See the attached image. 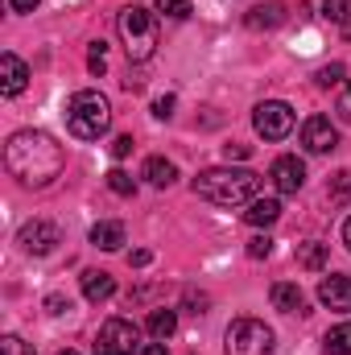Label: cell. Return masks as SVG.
I'll use <instances>...</instances> for the list:
<instances>
[{
	"instance_id": "cell-6",
	"label": "cell",
	"mask_w": 351,
	"mask_h": 355,
	"mask_svg": "<svg viewBox=\"0 0 351 355\" xmlns=\"http://www.w3.org/2000/svg\"><path fill=\"white\" fill-rule=\"evenodd\" d=\"M252 124H257V132L264 141H285L293 132V107L281 103V99H264L252 112Z\"/></svg>"
},
{
	"instance_id": "cell-36",
	"label": "cell",
	"mask_w": 351,
	"mask_h": 355,
	"mask_svg": "<svg viewBox=\"0 0 351 355\" xmlns=\"http://www.w3.org/2000/svg\"><path fill=\"white\" fill-rule=\"evenodd\" d=\"M149 261H153V252H149V248H137V252H128V265H132V268H145Z\"/></svg>"
},
{
	"instance_id": "cell-10",
	"label": "cell",
	"mask_w": 351,
	"mask_h": 355,
	"mask_svg": "<svg viewBox=\"0 0 351 355\" xmlns=\"http://www.w3.org/2000/svg\"><path fill=\"white\" fill-rule=\"evenodd\" d=\"M318 302L335 314H351V277H343V272L323 277L318 281Z\"/></svg>"
},
{
	"instance_id": "cell-29",
	"label": "cell",
	"mask_w": 351,
	"mask_h": 355,
	"mask_svg": "<svg viewBox=\"0 0 351 355\" xmlns=\"http://www.w3.org/2000/svg\"><path fill=\"white\" fill-rule=\"evenodd\" d=\"M339 79H343V67H339V62H335V67H323V71H318V83H323V87H335Z\"/></svg>"
},
{
	"instance_id": "cell-4",
	"label": "cell",
	"mask_w": 351,
	"mask_h": 355,
	"mask_svg": "<svg viewBox=\"0 0 351 355\" xmlns=\"http://www.w3.org/2000/svg\"><path fill=\"white\" fill-rule=\"evenodd\" d=\"M116 29H120V42H124L132 62H149L157 54V17H153V8H141V4L120 8Z\"/></svg>"
},
{
	"instance_id": "cell-25",
	"label": "cell",
	"mask_w": 351,
	"mask_h": 355,
	"mask_svg": "<svg viewBox=\"0 0 351 355\" xmlns=\"http://www.w3.org/2000/svg\"><path fill=\"white\" fill-rule=\"evenodd\" d=\"M153 12H162V17H170V21H186V17H190V0H157Z\"/></svg>"
},
{
	"instance_id": "cell-5",
	"label": "cell",
	"mask_w": 351,
	"mask_h": 355,
	"mask_svg": "<svg viewBox=\"0 0 351 355\" xmlns=\"http://www.w3.org/2000/svg\"><path fill=\"white\" fill-rule=\"evenodd\" d=\"M277 335L261 318H236L223 335V355H273Z\"/></svg>"
},
{
	"instance_id": "cell-14",
	"label": "cell",
	"mask_w": 351,
	"mask_h": 355,
	"mask_svg": "<svg viewBox=\"0 0 351 355\" xmlns=\"http://www.w3.org/2000/svg\"><path fill=\"white\" fill-rule=\"evenodd\" d=\"M112 293H116V277H112V272H103V268H87V272H83V297H87V302L99 306V302H108Z\"/></svg>"
},
{
	"instance_id": "cell-33",
	"label": "cell",
	"mask_w": 351,
	"mask_h": 355,
	"mask_svg": "<svg viewBox=\"0 0 351 355\" xmlns=\"http://www.w3.org/2000/svg\"><path fill=\"white\" fill-rule=\"evenodd\" d=\"M46 310H50V314H67V310H71V302H67L62 293H50V297H46Z\"/></svg>"
},
{
	"instance_id": "cell-26",
	"label": "cell",
	"mask_w": 351,
	"mask_h": 355,
	"mask_svg": "<svg viewBox=\"0 0 351 355\" xmlns=\"http://www.w3.org/2000/svg\"><path fill=\"white\" fill-rule=\"evenodd\" d=\"M0 355H33V343H25L21 335H4L0 339Z\"/></svg>"
},
{
	"instance_id": "cell-19",
	"label": "cell",
	"mask_w": 351,
	"mask_h": 355,
	"mask_svg": "<svg viewBox=\"0 0 351 355\" xmlns=\"http://www.w3.org/2000/svg\"><path fill=\"white\" fill-rule=\"evenodd\" d=\"M174 331H178V310H153V314H149V335H153L157 343H166Z\"/></svg>"
},
{
	"instance_id": "cell-18",
	"label": "cell",
	"mask_w": 351,
	"mask_h": 355,
	"mask_svg": "<svg viewBox=\"0 0 351 355\" xmlns=\"http://www.w3.org/2000/svg\"><path fill=\"white\" fill-rule=\"evenodd\" d=\"M145 178H149V186L166 190V186H174L178 166H174V162H166V157H149V162H145Z\"/></svg>"
},
{
	"instance_id": "cell-20",
	"label": "cell",
	"mask_w": 351,
	"mask_h": 355,
	"mask_svg": "<svg viewBox=\"0 0 351 355\" xmlns=\"http://www.w3.org/2000/svg\"><path fill=\"white\" fill-rule=\"evenodd\" d=\"M298 265L310 268V272H323V268H327V244H318V240L298 244Z\"/></svg>"
},
{
	"instance_id": "cell-16",
	"label": "cell",
	"mask_w": 351,
	"mask_h": 355,
	"mask_svg": "<svg viewBox=\"0 0 351 355\" xmlns=\"http://www.w3.org/2000/svg\"><path fill=\"white\" fill-rule=\"evenodd\" d=\"M277 219H281V202H277V198H252L248 211H244V223H248V227H268V223H277Z\"/></svg>"
},
{
	"instance_id": "cell-15",
	"label": "cell",
	"mask_w": 351,
	"mask_h": 355,
	"mask_svg": "<svg viewBox=\"0 0 351 355\" xmlns=\"http://www.w3.org/2000/svg\"><path fill=\"white\" fill-rule=\"evenodd\" d=\"M91 244H95L99 252H116V248L124 244V223H116V219L95 223V227H91Z\"/></svg>"
},
{
	"instance_id": "cell-2",
	"label": "cell",
	"mask_w": 351,
	"mask_h": 355,
	"mask_svg": "<svg viewBox=\"0 0 351 355\" xmlns=\"http://www.w3.org/2000/svg\"><path fill=\"white\" fill-rule=\"evenodd\" d=\"M198 198L215 202V207H240V202H252L261 178L252 170H232V166H215V170H203V174L190 182Z\"/></svg>"
},
{
	"instance_id": "cell-7",
	"label": "cell",
	"mask_w": 351,
	"mask_h": 355,
	"mask_svg": "<svg viewBox=\"0 0 351 355\" xmlns=\"http://www.w3.org/2000/svg\"><path fill=\"white\" fill-rule=\"evenodd\" d=\"M137 352V327L128 318H108L95 335V355H132Z\"/></svg>"
},
{
	"instance_id": "cell-3",
	"label": "cell",
	"mask_w": 351,
	"mask_h": 355,
	"mask_svg": "<svg viewBox=\"0 0 351 355\" xmlns=\"http://www.w3.org/2000/svg\"><path fill=\"white\" fill-rule=\"evenodd\" d=\"M67 128L79 141H99L112 128V103L99 91H75L67 103Z\"/></svg>"
},
{
	"instance_id": "cell-8",
	"label": "cell",
	"mask_w": 351,
	"mask_h": 355,
	"mask_svg": "<svg viewBox=\"0 0 351 355\" xmlns=\"http://www.w3.org/2000/svg\"><path fill=\"white\" fill-rule=\"evenodd\" d=\"M17 244H21L29 257H50V252L62 244V232H58V223H50V219H29V223H21Z\"/></svg>"
},
{
	"instance_id": "cell-1",
	"label": "cell",
	"mask_w": 351,
	"mask_h": 355,
	"mask_svg": "<svg viewBox=\"0 0 351 355\" xmlns=\"http://www.w3.org/2000/svg\"><path fill=\"white\" fill-rule=\"evenodd\" d=\"M4 166H8V174L17 178L21 186L42 190V186H50L54 178L62 174L67 153H62V145H58L50 132H42V128H21V132H12L8 145H4Z\"/></svg>"
},
{
	"instance_id": "cell-12",
	"label": "cell",
	"mask_w": 351,
	"mask_h": 355,
	"mask_svg": "<svg viewBox=\"0 0 351 355\" xmlns=\"http://www.w3.org/2000/svg\"><path fill=\"white\" fill-rule=\"evenodd\" d=\"M25 83H29V67H25L12 50L0 54V91H4V95H21Z\"/></svg>"
},
{
	"instance_id": "cell-38",
	"label": "cell",
	"mask_w": 351,
	"mask_h": 355,
	"mask_svg": "<svg viewBox=\"0 0 351 355\" xmlns=\"http://www.w3.org/2000/svg\"><path fill=\"white\" fill-rule=\"evenodd\" d=\"M137 355H170V352H166V347H162V343L153 339V343H145V347H141V352H137Z\"/></svg>"
},
{
	"instance_id": "cell-23",
	"label": "cell",
	"mask_w": 351,
	"mask_h": 355,
	"mask_svg": "<svg viewBox=\"0 0 351 355\" xmlns=\"http://www.w3.org/2000/svg\"><path fill=\"white\" fill-rule=\"evenodd\" d=\"M323 17L335 21V25H348L351 21V0H323Z\"/></svg>"
},
{
	"instance_id": "cell-31",
	"label": "cell",
	"mask_w": 351,
	"mask_h": 355,
	"mask_svg": "<svg viewBox=\"0 0 351 355\" xmlns=\"http://www.w3.org/2000/svg\"><path fill=\"white\" fill-rule=\"evenodd\" d=\"M128 153H132V137H116V141H112V157L120 162V157H128Z\"/></svg>"
},
{
	"instance_id": "cell-21",
	"label": "cell",
	"mask_w": 351,
	"mask_h": 355,
	"mask_svg": "<svg viewBox=\"0 0 351 355\" xmlns=\"http://www.w3.org/2000/svg\"><path fill=\"white\" fill-rule=\"evenodd\" d=\"M323 347H327V355H351V322L331 327L327 339H323Z\"/></svg>"
},
{
	"instance_id": "cell-9",
	"label": "cell",
	"mask_w": 351,
	"mask_h": 355,
	"mask_svg": "<svg viewBox=\"0 0 351 355\" xmlns=\"http://www.w3.org/2000/svg\"><path fill=\"white\" fill-rule=\"evenodd\" d=\"M302 145H306V153H331L339 145V132L327 116H310L302 124Z\"/></svg>"
},
{
	"instance_id": "cell-22",
	"label": "cell",
	"mask_w": 351,
	"mask_h": 355,
	"mask_svg": "<svg viewBox=\"0 0 351 355\" xmlns=\"http://www.w3.org/2000/svg\"><path fill=\"white\" fill-rule=\"evenodd\" d=\"M327 198L335 202V207H343V202H351V170H339V174L327 182Z\"/></svg>"
},
{
	"instance_id": "cell-40",
	"label": "cell",
	"mask_w": 351,
	"mask_h": 355,
	"mask_svg": "<svg viewBox=\"0 0 351 355\" xmlns=\"http://www.w3.org/2000/svg\"><path fill=\"white\" fill-rule=\"evenodd\" d=\"M58 355H79V352H58Z\"/></svg>"
},
{
	"instance_id": "cell-11",
	"label": "cell",
	"mask_w": 351,
	"mask_h": 355,
	"mask_svg": "<svg viewBox=\"0 0 351 355\" xmlns=\"http://www.w3.org/2000/svg\"><path fill=\"white\" fill-rule=\"evenodd\" d=\"M268 178H273V186H277L281 194H298V190L306 186V166H302V157H277L273 170H268Z\"/></svg>"
},
{
	"instance_id": "cell-13",
	"label": "cell",
	"mask_w": 351,
	"mask_h": 355,
	"mask_svg": "<svg viewBox=\"0 0 351 355\" xmlns=\"http://www.w3.org/2000/svg\"><path fill=\"white\" fill-rule=\"evenodd\" d=\"M268 302H273V310H281V314H306V293H302L293 281H277V285L268 289Z\"/></svg>"
},
{
	"instance_id": "cell-37",
	"label": "cell",
	"mask_w": 351,
	"mask_h": 355,
	"mask_svg": "<svg viewBox=\"0 0 351 355\" xmlns=\"http://www.w3.org/2000/svg\"><path fill=\"white\" fill-rule=\"evenodd\" d=\"M8 4H12V12H33L42 0H8Z\"/></svg>"
},
{
	"instance_id": "cell-34",
	"label": "cell",
	"mask_w": 351,
	"mask_h": 355,
	"mask_svg": "<svg viewBox=\"0 0 351 355\" xmlns=\"http://www.w3.org/2000/svg\"><path fill=\"white\" fill-rule=\"evenodd\" d=\"M335 112H339V120H343V124H351V87L343 91V95H339V103H335Z\"/></svg>"
},
{
	"instance_id": "cell-39",
	"label": "cell",
	"mask_w": 351,
	"mask_h": 355,
	"mask_svg": "<svg viewBox=\"0 0 351 355\" xmlns=\"http://www.w3.org/2000/svg\"><path fill=\"white\" fill-rule=\"evenodd\" d=\"M343 244H348V252H351V219L343 223Z\"/></svg>"
},
{
	"instance_id": "cell-30",
	"label": "cell",
	"mask_w": 351,
	"mask_h": 355,
	"mask_svg": "<svg viewBox=\"0 0 351 355\" xmlns=\"http://www.w3.org/2000/svg\"><path fill=\"white\" fill-rule=\"evenodd\" d=\"M174 95H162V99H157V103H153V116H157V120H170V116H174Z\"/></svg>"
},
{
	"instance_id": "cell-27",
	"label": "cell",
	"mask_w": 351,
	"mask_h": 355,
	"mask_svg": "<svg viewBox=\"0 0 351 355\" xmlns=\"http://www.w3.org/2000/svg\"><path fill=\"white\" fill-rule=\"evenodd\" d=\"M268 252H273V240H268V236H252V240H248V257H252V261H261Z\"/></svg>"
},
{
	"instance_id": "cell-17",
	"label": "cell",
	"mask_w": 351,
	"mask_h": 355,
	"mask_svg": "<svg viewBox=\"0 0 351 355\" xmlns=\"http://www.w3.org/2000/svg\"><path fill=\"white\" fill-rule=\"evenodd\" d=\"M248 29H277L281 21H285V12H281V4L277 0H264V4H257V8H248Z\"/></svg>"
},
{
	"instance_id": "cell-35",
	"label": "cell",
	"mask_w": 351,
	"mask_h": 355,
	"mask_svg": "<svg viewBox=\"0 0 351 355\" xmlns=\"http://www.w3.org/2000/svg\"><path fill=\"white\" fill-rule=\"evenodd\" d=\"M207 302H211V297H207V293H194V289H190V293H186V306H190V310H194V314H203V310H207Z\"/></svg>"
},
{
	"instance_id": "cell-28",
	"label": "cell",
	"mask_w": 351,
	"mask_h": 355,
	"mask_svg": "<svg viewBox=\"0 0 351 355\" xmlns=\"http://www.w3.org/2000/svg\"><path fill=\"white\" fill-rule=\"evenodd\" d=\"M87 67H91V75H103V71H108V58H103V42H95V46H91Z\"/></svg>"
},
{
	"instance_id": "cell-32",
	"label": "cell",
	"mask_w": 351,
	"mask_h": 355,
	"mask_svg": "<svg viewBox=\"0 0 351 355\" xmlns=\"http://www.w3.org/2000/svg\"><path fill=\"white\" fill-rule=\"evenodd\" d=\"M248 153H252L248 145H236V141H232V145H223V157H228V162H244Z\"/></svg>"
},
{
	"instance_id": "cell-24",
	"label": "cell",
	"mask_w": 351,
	"mask_h": 355,
	"mask_svg": "<svg viewBox=\"0 0 351 355\" xmlns=\"http://www.w3.org/2000/svg\"><path fill=\"white\" fill-rule=\"evenodd\" d=\"M108 190L120 194V198H128V194H137V182L124 174V170H112V174H108Z\"/></svg>"
}]
</instances>
